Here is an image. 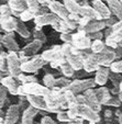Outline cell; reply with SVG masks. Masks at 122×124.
Returning a JSON list of instances; mask_svg holds the SVG:
<instances>
[{
  "instance_id": "28",
  "label": "cell",
  "mask_w": 122,
  "mask_h": 124,
  "mask_svg": "<svg viewBox=\"0 0 122 124\" xmlns=\"http://www.w3.org/2000/svg\"><path fill=\"white\" fill-rule=\"evenodd\" d=\"M16 32L22 36L23 39H29L31 36V33L29 31V29L26 28V25L24 24V22L21 19L18 18V23H16Z\"/></svg>"
},
{
  "instance_id": "39",
  "label": "cell",
  "mask_w": 122,
  "mask_h": 124,
  "mask_svg": "<svg viewBox=\"0 0 122 124\" xmlns=\"http://www.w3.org/2000/svg\"><path fill=\"white\" fill-rule=\"evenodd\" d=\"M0 71H2V73L8 71L7 54H0Z\"/></svg>"
},
{
  "instance_id": "32",
  "label": "cell",
  "mask_w": 122,
  "mask_h": 124,
  "mask_svg": "<svg viewBox=\"0 0 122 124\" xmlns=\"http://www.w3.org/2000/svg\"><path fill=\"white\" fill-rule=\"evenodd\" d=\"M107 48V44L105 42H102V40H94V42H91V46H90V51L92 53H100V52L105 51Z\"/></svg>"
},
{
  "instance_id": "4",
  "label": "cell",
  "mask_w": 122,
  "mask_h": 124,
  "mask_svg": "<svg viewBox=\"0 0 122 124\" xmlns=\"http://www.w3.org/2000/svg\"><path fill=\"white\" fill-rule=\"evenodd\" d=\"M96 86V81L92 78H87V79H75L69 84V86L67 87V89L72 90L74 93L78 94L80 92L86 91L87 89L90 88H95Z\"/></svg>"
},
{
  "instance_id": "13",
  "label": "cell",
  "mask_w": 122,
  "mask_h": 124,
  "mask_svg": "<svg viewBox=\"0 0 122 124\" xmlns=\"http://www.w3.org/2000/svg\"><path fill=\"white\" fill-rule=\"evenodd\" d=\"M1 43H2V45L9 52H19L20 51L19 44L16 43V39H14L13 32H6V34L2 35Z\"/></svg>"
},
{
  "instance_id": "17",
  "label": "cell",
  "mask_w": 122,
  "mask_h": 124,
  "mask_svg": "<svg viewBox=\"0 0 122 124\" xmlns=\"http://www.w3.org/2000/svg\"><path fill=\"white\" fill-rule=\"evenodd\" d=\"M110 71H111L110 67H108V66H100L97 69L96 75H95L96 85H98V86H105L109 79Z\"/></svg>"
},
{
  "instance_id": "2",
  "label": "cell",
  "mask_w": 122,
  "mask_h": 124,
  "mask_svg": "<svg viewBox=\"0 0 122 124\" xmlns=\"http://www.w3.org/2000/svg\"><path fill=\"white\" fill-rule=\"evenodd\" d=\"M18 52H9L7 54V64H8V73L13 77H18L20 74H22L21 69V59L20 56L16 54Z\"/></svg>"
},
{
  "instance_id": "49",
  "label": "cell",
  "mask_w": 122,
  "mask_h": 124,
  "mask_svg": "<svg viewBox=\"0 0 122 124\" xmlns=\"http://www.w3.org/2000/svg\"><path fill=\"white\" fill-rule=\"evenodd\" d=\"M76 99H77L78 104H86V98H85L84 94H76Z\"/></svg>"
},
{
  "instance_id": "56",
  "label": "cell",
  "mask_w": 122,
  "mask_h": 124,
  "mask_svg": "<svg viewBox=\"0 0 122 124\" xmlns=\"http://www.w3.org/2000/svg\"><path fill=\"white\" fill-rule=\"evenodd\" d=\"M0 32H3V30H2V26H1V23H0Z\"/></svg>"
},
{
  "instance_id": "58",
  "label": "cell",
  "mask_w": 122,
  "mask_h": 124,
  "mask_svg": "<svg viewBox=\"0 0 122 124\" xmlns=\"http://www.w3.org/2000/svg\"><path fill=\"white\" fill-rule=\"evenodd\" d=\"M76 1H78V2H79V1H82V0H76Z\"/></svg>"
},
{
  "instance_id": "30",
  "label": "cell",
  "mask_w": 122,
  "mask_h": 124,
  "mask_svg": "<svg viewBox=\"0 0 122 124\" xmlns=\"http://www.w3.org/2000/svg\"><path fill=\"white\" fill-rule=\"evenodd\" d=\"M59 68H61V70H62V74H63L65 77H67V78L74 77V75H75L76 70L72 67V65L68 63L67 61L64 62V63L61 65V67H59Z\"/></svg>"
},
{
  "instance_id": "42",
  "label": "cell",
  "mask_w": 122,
  "mask_h": 124,
  "mask_svg": "<svg viewBox=\"0 0 122 124\" xmlns=\"http://www.w3.org/2000/svg\"><path fill=\"white\" fill-rule=\"evenodd\" d=\"M110 69L112 71L115 73H120L122 74V59L121 61H114L112 64L110 65Z\"/></svg>"
},
{
  "instance_id": "12",
  "label": "cell",
  "mask_w": 122,
  "mask_h": 124,
  "mask_svg": "<svg viewBox=\"0 0 122 124\" xmlns=\"http://www.w3.org/2000/svg\"><path fill=\"white\" fill-rule=\"evenodd\" d=\"M26 100L30 105L36 108L40 111H46L49 112V105H47L45 98L42 96H35V94H26Z\"/></svg>"
},
{
  "instance_id": "51",
  "label": "cell",
  "mask_w": 122,
  "mask_h": 124,
  "mask_svg": "<svg viewBox=\"0 0 122 124\" xmlns=\"http://www.w3.org/2000/svg\"><path fill=\"white\" fill-rule=\"evenodd\" d=\"M40 1V3H41V6H49V3L51 2V0H39Z\"/></svg>"
},
{
  "instance_id": "14",
  "label": "cell",
  "mask_w": 122,
  "mask_h": 124,
  "mask_svg": "<svg viewBox=\"0 0 122 124\" xmlns=\"http://www.w3.org/2000/svg\"><path fill=\"white\" fill-rule=\"evenodd\" d=\"M107 28V24L105 20H90L88 23L85 26H82L81 29H78L80 31H84L86 33H95V32H99V31H102L103 29Z\"/></svg>"
},
{
  "instance_id": "40",
  "label": "cell",
  "mask_w": 122,
  "mask_h": 124,
  "mask_svg": "<svg viewBox=\"0 0 122 124\" xmlns=\"http://www.w3.org/2000/svg\"><path fill=\"white\" fill-rule=\"evenodd\" d=\"M57 120H58L59 122H66V123H68V122L71 121V117L68 116L67 111L59 110L58 112H57Z\"/></svg>"
},
{
  "instance_id": "7",
  "label": "cell",
  "mask_w": 122,
  "mask_h": 124,
  "mask_svg": "<svg viewBox=\"0 0 122 124\" xmlns=\"http://www.w3.org/2000/svg\"><path fill=\"white\" fill-rule=\"evenodd\" d=\"M77 111H78V116L82 117L84 120L88 121L90 124L98 123L100 121V116H99L98 112L91 109L89 105L87 104H78L77 105Z\"/></svg>"
},
{
  "instance_id": "52",
  "label": "cell",
  "mask_w": 122,
  "mask_h": 124,
  "mask_svg": "<svg viewBox=\"0 0 122 124\" xmlns=\"http://www.w3.org/2000/svg\"><path fill=\"white\" fill-rule=\"evenodd\" d=\"M118 98H119L120 101L122 102V90H120V91H119V93H118Z\"/></svg>"
},
{
  "instance_id": "9",
  "label": "cell",
  "mask_w": 122,
  "mask_h": 124,
  "mask_svg": "<svg viewBox=\"0 0 122 124\" xmlns=\"http://www.w3.org/2000/svg\"><path fill=\"white\" fill-rule=\"evenodd\" d=\"M57 21H59V18L53 12H46V13L36 16L34 18V24L36 26H45V25H53Z\"/></svg>"
},
{
  "instance_id": "60",
  "label": "cell",
  "mask_w": 122,
  "mask_h": 124,
  "mask_svg": "<svg viewBox=\"0 0 122 124\" xmlns=\"http://www.w3.org/2000/svg\"><path fill=\"white\" fill-rule=\"evenodd\" d=\"M0 43H1V42H0Z\"/></svg>"
},
{
  "instance_id": "31",
  "label": "cell",
  "mask_w": 122,
  "mask_h": 124,
  "mask_svg": "<svg viewBox=\"0 0 122 124\" xmlns=\"http://www.w3.org/2000/svg\"><path fill=\"white\" fill-rule=\"evenodd\" d=\"M53 29L56 30L59 33H69L71 32V29L68 28V24L66 20H62L59 19V21H57L55 24H53Z\"/></svg>"
},
{
  "instance_id": "19",
  "label": "cell",
  "mask_w": 122,
  "mask_h": 124,
  "mask_svg": "<svg viewBox=\"0 0 122 124\" xmlns=\"http://www.w3.org/2000/svg\"><path fill=\"white\" fill-rule=\"evenodd\" d=\"M19 114H20L19 105L16 104L10 105L8 108L7 112H6L3 124H16L18 122V120H19Z\"/></svg>"
},
{
  "instance_id": "50",
  "label": "cell",
  "mask_w": 122,
  "mask_h": 124,
  "mask_svg": "<svg viewBox=\"0 0 122 124\" xmlns=\"http://www.w3.org/2000/svg\"><path fill=\"white\" fill-rule=\"evenodd\" d=\"M68 124H84V119L80 116H77L76 119H72L68 122Z\"/></svg>"
},
{
  "instance_id": "20",
  "label": "cell",
  "mask_w": 122,
  "mask_h": 124,
  "mask_svg": "<svg viewBox=\"0 0 122 124\" xmlns=\"http://www.w3.org/2000/svg\"><path fill=\"white\" fill-rule=\"evenodd\" d=\"M1 85L5 86L6 88H7V90L11 94H18V90H19L20 85L18 84V81L16 80V77L13 78V76H11V75L5 76V77L2 78Z\"/></svg>"
},
{
  "instance_id": "25",
  "label": "cell",
  "mask_w": 122,
  "mask_h": 124,
  "mask_svg": "<svg viewBox=\"0 0 122 124\" xmlns=\"http://www.w3.org/2000/svg\"><path fill=\"white\" fill-rule=\"evenodd\" d=\"M99 67H100V65H99V64L95 61L94 57H92V53L84 59V67H82V69H84L86 73L97 71V69H98Z\"/></svg>"
},
{
  "instance_id": "23",
  "label": "cell",
  "mask_w": 122,
  "mask_h": 124,
  "mask_svg": "<svg viewBox=\"0 0 122 124\" xmlns=\"http://www.w3.org/2000/svg\"><path fill=\"white\" fill-rule=\"evenodd\" d=\"M79 16H85L88 18L90 20H101V16H99V13L94 9L92 6H88V5H81L80 7V11H79Z\"/></svg>"
},
{
  "instance_id": "44",
  "label": "cell",
  "mask_w": 122,
  "mask_h": 124,
  "mask_svg": "<svg viewBox=\"0 0 122 124\" xmlns=\"http://www.w3.org/2000/svg\"><path fill=\"white\" fill-rule=\"evenodd\" d=\"M61 41H63L64 43H72L73 42V33H61L59 36Z\"/></svg>"
},
{
  "instance_id": "27",
  "label": "cell",
  "mask_w": 122,
  "mask_h": 124,
  "mask_svg": "<svg viewBox=\"0 0 122 124\" xmlns=\"http://www.w3.org/2000/svg\"><path fill=\"white\" fill-rule=\"evenodd\" d=\"M63 3L65 5L66 9L68 10V12H69V13L79 14L81 5H80L78 1H76V0H64Z\"/></svg>"
},
{
  "instance_id": "57",
  "label": "cell",
  "mask_w": 122,
  "mask_h": 124,
  "mask_svg": "<svg viewBox=\"0 0 122 124\" xmlns=\"http://www.w3.org/2000/svg\"><path fill=\"white\" fill-rule=\"evenodd\" d=\"M119 88H120V90H122V81H121V84H120V87H119Z\"/></svg>"
},
{
  "instance_id": "36",
  "label": "cell",
  "mask_w": 122,
  "mask_h": 124,
  "mask_svg": "<svg viewBox=\"0 0 122 124\" xmlns=\"http://www.w3.org/2000/svg\"><path fill=\"white\" fill-rule=\"evenodd\" d=\"M32 34H33V38L35 39V40H40V41H42L43 43L46 42V35H45L44 32L41 30L40 26H36L35 25V29L33 30Z\"/></svg>"
},
{
  "instance_id": "59",
  "label": "cell",
  "mask_w": 122,
  "mask_h": 124,
  "mask_svg": "<svg viewBox=\"0 0 122 124\" xmlns=\"http://www.w3.org/2000/svg\"><path fill=\"white\" fill-rule=\"evenodd\" d=\"M120 1H121V3H122V0H120Z\"/></svg>"
},
{
  "instance_id": "38",
  "label": "cell",
  "mask_w": 122,
  "mask_h": 124,
  "mask_svg": "<svg viewBox=\"0 0 122 124\" xmlns=\"http://www.w3.org/2000/svg\"><path fill=\"white\" fill-rule=\"evenodd\" d=\"M71 82L72 81L67 77H59L58 79H56V87H58V88H67Z\"/></svg>"
},
{
  "instance_id": "46",
  "label": "cell",
  "mask_w": 122,
  "mask_h": 124,
  "mask_svg": "<svg viewBox=\"0 0 122 124\" xmlns=\"http://www.w3.org/2000/svg\"><path fill=\"white\" fill-rule=\"evenodd\" d=\"M87 35L89 36L90 40H102L103 34L101 33V31L99 32H95V33H87Z\"/></svg>"
},
{
  "instance_id": "43",
  "label": "cell",
  "mask_w": 122,
  "mask_h": 124,
  "mask_svg": "<svg viewBox=\"0 0 122 124\" xmlns=\"http://www.w3.org/2000/svg\"><path fill=\"white\" fill-rule=\"evenodd\" d=\"M121 101H120V99L118 98V97H111L110 99H109L108 101H107L106 103H105V105H111V107H120L121 105Z\"/></svg>"
},
{
  "instance_id": "47",
  "label": "cell",
  "mask_w": 122,
  "mask_h": 124,
  "mask_svg": "<svg viewBox=\"0 0 122 124\" xmlns=\"http://www.w3.org/2000/svg\"><path fill=\"white\" fill-rule=\"evenodd\" d=\"M118 20H119V19H118L117 16H114V18H111V16H110V18H108V19H106V20H105V21H106L107 28H112V26L114 25V24L118 22Z\"/></svg>"
},
{
  "instance_id": "15",
  "label": "cell",
  "mask_w": 122,
  "mask_h": 124,
  "mask_svg": "<svg viewBox=\"0 0 122 124\" xmlns=\"http://www.w3.org/2000/svg\"><path fill=\"white\" fill-rule=\"evenodd\" d=\"M91 6L94 7V9L99 13V16H101L102 20H106L111 16V10L108 7V5L103 2L102 0H91Z\"/></svg>"
},
{
  "instance_id": "8",
  "label": "cell",
  "mask_w": 122,
  "mask_h": 124,
  "mask_svg": "<svg viewBox=\"0 0 122 124\" xmlns=\"http://www.w3.org/2000/svg\"><path fill=\"white\" fill-rule=\"evenodd\" d=\"M73 46L76 49H90L91 40L86 32L78 30L77 33H73Z\"/></svg>"
},
{
  "instance_id": "41",
  "label": "cell",
  "mask_w": 122,
  "mask_h": 124,
  "mask_svg": "<svg viewBox=\"0 0 122 124\" xmlns=\"http://www.w3.org/2000/svg\"><path fill=\"white\" fill-rule=\"evenodd\" d=\"M12 16V9L8 5V2L0 6V16Z\"/></svg>"
},
{
  "instance_id": "26",
  "label": "cell",
  "mask_w": 122,
  "mask_h": 124,
  "mask_svg": "<svg viewBox=\"0 0 122 124\" xmlns=\"http://www.w3.org/2000/svg\"><path fill=\"white\" fill-rule=\"evenodd\" d=\"M64 90V96H65V100L67 103V108H73V107H77V99H76V93H74L72 90L67 89V88H63Z\"/></svg>"
},
{
  "instance_id": "24",
  "label": "cell",
  "mask_w": 122,
  "mask_h": 124,
  "mask_svg": "<svg viewBox=\"0 0 122 124\" xmlns=\"http://www.w3.org/2000/svg\"><path fill=\"white\" fill-rule=\"evenodd\" d=\"M111 12L119 20H122V3L120 0H106Z\"/></svg>"
},
{
  "instance_id": "11",
  "label": "cell",
  "mask_w": 122,
  "mask_h": 124,
  "mask_svg": "<svg viewBox=\"0 0 122 124\" xmlns=\"http://www.w3.org/2000/svg\"><path fill=\"white\" fill-rule=\"evenodd\" d=\"M84 96L86 98V104L89 105L91 109H94L96 112H100L101 103L99 101L98 97H97L94 88H90V89H87L86 91H84Z\"/></svg>"
},
{
  "instance_id": "29",
  "label": "cell",
  "mask_w": 122,
  "mask_h": 124,
  "mask_svg": "<svg viewBox=\"0 0 122 124\" xmlns=\"http://www.w3.org/2000/svg\"><path fill=\"white\" fill-rule=\"evenodd\" d=\"M95 91H96V94H97V97H98L101 104H105V103L111 98V94L109 93V90L103 86H101L98 89H95Z\"/></svg>"
},
{
  "instance_id": "10",
  "label": "cell",
  "mask_w": 122,
  "mask_h": 124,
  "mask_svg": "<svg viewBox=\"0 0 122 124\" xmlns=\"http://www.w3.org/2000/svg\"><path fill=\"white\" fill-rule=\"evenodd\" d=\"M49 10L53 13H55L59 19L62 20H67L69 16V12L66 9L65 5L59 2L58 0H51V2L49 3Z\"/></svg>"
},
{
  "instance_id": "34",
  "label": "cell",
  "mask_w": 122,
  "mask_h": 124,
  "mask_svg": "<svg viewBox=\"0 0 122 124\" xmlns=\"http://www.w3.org/2000/svg\"><path fill=\"white\" fill-rule=\"evenodd\" d=\"M109 79L111 80V82L113 84L114 88H119L120 84L122 81V76L120 73H115V71H110V75H109Z\"/></svg>"
},
{
  "instance_id": "3",
  "label": "cell",
  "mask_w": 122,
  "mask_h": 124,
  "mask_svg": "<svg viewBox=\"0 0 122 124\" xmlns=\"http://www.w3.org/2000/svg\"><path fill=\"white\" fill-rule=\"evenodd\" d=\"M47 62L42 57V55H35L32 58H29L26 62L21 64V69L23 73H36L39 69L43 67Z\"/></svg>"
},
{
  "instance_id": "16",
  "label": "cell",
  "mask_w": 122,
  "mask_h": 124,
  "mask_svg": "<svg viewBox=\"0 0 122 124\" xmlns=\"http://www.w3.org/2000/svg\"><path fill=\"white\" fill-rule=\"evenodd\" d=\"M0 23H1L3 32H14L16 23H18V18L13 16H1Z\"/></svg>"
},
{
  "instance_id": "55",
  "label": "cell",
  "mask_w": 122,
  "mask_h": 124,
  "mask_svg": "<svg viewBox=\"0 0 122 124\" xmlns=\"http://www.w3.org/2000/svg\"><path fill=\"white\" fill-rule=\"evenodd\" d=\"M119 122H120V124H122V115L120 116V119H119Z\"/></svg>"
},
{
  "instance_id": "33",
  "label": "cell",
  "mask_w": 122,
  "mask_h": 124,
  "mask_svg": "<svg viewBox=\"0 0 122 124\" xmlns=\"http://www.w3.org/2000/svg\"><path fill=\"white\" fill-rule=\"evenodd\" d=\"M43 85L49 89H54L56 87V79L52 74H46L43 77Z\"/></svg>"
},
{
  "instance_id": "54",
  "label": "cell",
  "mask_w": 122,
  "mask_h": 124,
  "mask_svg": "<svg viewBox=\"0 0 122 124\" xmlns=\"http://www.w3.org/2000/svg\"><path fill=\"white\" fill-rule=\"evenodd\" d=\"M3 77H5V76H2V71H0V84H1V81H2Z\"/></svg>"
},
{
  "instance_id": "37",
  "label": "cell",
  "mask_w": 122,
  "mask_h": 124,
  "mask_svg": "<svg viewBox=\"0 0 122 124\" xmlns=\"http://www.w3.org/2000/svg\"><path fill=\"white\" fill-rule=\"evenodd\" d=\"M7 94H8V90L5 86H0V112H1V108L3 107L6 100H7Z\"/></svg>"
},
{
  "instance_id": "21",
  "label": "cell",
  "mask_w": 122,
  "mask_h": 124,
  "mask_svg": "<svg viewBox=\"0 0 122 124\" xmlns=\"http://www.w3.org/2000/svg\"><path fill=\"white\" fill-rule=\"evenodd\" d=\"M8 5L12 9V16H14L16 18H19L20 13L23 10L28 9L25 0H8Z\"/></svg>"
},
{
  "instance_id": "18",
  "label": "cell",
  "mask_w": 122,
  "mask_h": 124,
  "mask_svg": "<svg viewBox=\"0 0 122 124\" xmlns=\"http://www.w3.org/2000/svg\"><path fill=\"white\" fill-rule=\"evenodd\" d=\"M42 45H43V42L40 40H34L32 42L28 43L23 48L21 49V53L22 55H25V56H33V55H35L41 48H42Z\"/></svg>"
},
{
  "instance_id": "35",
  "label": "cell",
  "mask_w": 122,
  "mask_h": 124,
  "mask_svg": "<svg viewBox=\"0 0 122 124\" xmlns=\"http://www.w3.org/2000/svg\"><path fill=\"white\" fill-rule=\"evenodd\" d=\"M35 13L32 11V10H30L28 8V9L23 10V11L20 13V16H19V19H21L23 22H26V21H30V20L34 19L35 18Z\"/></svg>"
},
{
  "instance_id": "6",
  "label": "cell",
  "mask_w": 122,
  "mask_h": 124,
  "mask_svg": "<svg viewBox=\"0 0 122 124\" xmlns=\"http://www.w3.org/2000/svg\"><path fill=\"white\" fill-rule=\"evenodd\" d=\"M42 57L47 62H58L59 64H63L64 62H66V58L64 56V54L62 53V45H55L52 48L46 49L42 53Z\"/></svg>"
},
{
  "instance_id": "22",
  "label": "cell",
  "mask_w": 122,
  "mask_h": 124,
  "mask_svg": "<svg viewBox=\"0 0 122 124\" xmlns=\"http://www.w3.org/2000/svg\"><path fill=\"white\" fill-rule=\"evenodd\" d=\"M40 112V110H38L36 108L30 105L29 108H26L23 111L21 119V124H34V117L38 115V113Z\"/></svg>"
},
{
  "instance_id": "1",
  "label": "cell",
  "mask_w": 122,
  "mask_h": 124,
  "mask_svg": "<svg viewBox=\"0 0 122 124\" xmlns=\"http://www.w3.org/2000/svg\"><path fill=\"white\" fill-rule=\"evenodd\" d=\"M49 88L45 86H41L39 82H28L19 87L18 94L19 96H26V94H35V96H46L49 92Z\"/></svg>"
},
{
  "instance_id": "48",
  "label": "cell",
  "mask_w": 122,
  "mask_h": 124,
  "mask_svg": "<svg viewBox=\"0 0 122 124\" xmlns=\"http://www.w3.org/2000/svg\"><path fill=\"white\" fill-rule=\"evenodd\" d=\"M41 124H57V123L52 119V117L45 115V116H43L42 120H41Z\"/></svg>"
},
{
  "instance_id": "45",
  "label": "cell",
  "mask_w": 122,
  "mask_h": 124,
  "mask_svg": "<svg viewBox=\"0 0 122 124\" xmlns=\"http://www.w3.org/2000/svg\"><path fill=\"white\" fill-rule=\"evenodd\" d=\"M68 113V116L72 119H76L78 116V111H77V107H73V108H68L67 110Z\"/></svg>"
},
{
  "instance_id": "5",
  "label": "cell",
  "mask_w": 122,
  "mask_h": 124,
  "mask_svg": "<svg viewBox=\"0 0 122 124\" xmlns=\"http://www.w3.org/2000/svg\"><path fill=\"white\" fill-rule=\"evenodd\" d=\"M92 57L100 66H110L117 59L115 51L109 48V46H107V48L100 53H96V54L92 53Z\"/></svg>"
},
{
  "instance_id": "53",
  "label": "cell",
  "mask_w": 122,
  "mask_h": 124,
  "mask_svg": "<svg viewBox=\"0 0 122 124\" xmlns=\"http://www.w3.org/2000/svg\"><path fill=\"white\" fill-rule=\"evenodd\" d=\"M8 1L7 0H0V6H2V5H5V3H7Z\"/></svg>"
}]
</instances>
